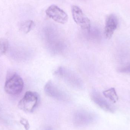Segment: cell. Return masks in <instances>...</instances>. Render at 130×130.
<instances>
[{
	"label": "cell",
	"instance_id": "30bf717a",
	"mask_svg": "<svg viewBox=\"0 0 130 130\" xmlns=\"http://www.w3.org/2000/svg\"><path fill=\"white\" fill-rule=\"evenodd\" d=\"M35 27V23L31 20L26 21L24 22L20 26L21 32L24 34H27L33 29Z\"/></svg>",
	"mask_w": 130,
	"mask_h": 130
},
{
	"label": "cell",
	"instance_id": "5bb4252c",
	"mask_svg": "<svg viewBox=\"0 0 130 130\" xmlns=\"http://www.w3.org/2000/svg\"><path fill=\"white\" fill-rule=\"evenodd\" d=\"M44 130H52V129L50 127H47Z\"/></svg>",
	"mask_w": 130,
	"mask_h": 130
},
{
	"label": "cell",
	"instance_id": "3957f363",
	"mask_svg": "<svg viewBox=\"0 0 130 130\" xmlns=\"http://www.w3.org/2000/svg\"><path fill=\"white\" fill-rule=\"evenodd\" d=\"M24 87V82L22 78L17 74L14 73L7 79L4 89L8 94L16 95L22 92Z\"/></svg>",
	"mask_w": 130,
	"mask_h": 130
},
{
	"label": "cell",
	"instance_id": "277c9868",
	"mask_svg": "<svg viewBox=\"0 0 130 130\" xmlns=\"http://www.w3.org/2000/svg\"><path fill=\"white\" fill-rule=\"evenodd\" d=\"M72 13L74 21L78 26L83 29L90 31L91 27L90 20L79 7L73 5L72 7Z\"/></svg>",
	"mask_w": 130,
	"mask_h": 130
},
{
	"label": "cell",
	"instance_id": "52a82bcc",
	"mask_svg": "<svg viewBox=\"0 0 130 130\" xmlns=\"http://www.w3.org/2000/svg\"><path fill=\"white\" fill-rule=\"evenodd\" d=\"M92 101L100 108L107 112L113 113L115 112L113 106L106 100L99 92L94 91L91 94Z\"/></svg>",
	"mask_w": 130,
	"mask_h": 130
},
{
	"label": "cell",
	"instance_id": "ba28073f",
	"mask_svg": "<svg viewBox=\"0 0 130 130\" xmlns=\"http://www.w3.org/2000/svg\"><path fill=\"white\" fill-rule=\"evenodd\" d=\"M117 18L113 14H110L106 19L104 29V35L108 39H110L118 26Z\"/></svg>",
	"mask_w": 130,
	"mask_h": 130
},
{
	"label": "cell",
	"instance_id": "7a4b0ae2",
	"mask_svg": "<svg viewBox=\"0 0 130 130\" xmlns=\"http://www.w3.org/2000/svg\"><path fill=\"white\" fill-rule=\"evenodd\" d=\"M95 120V116L92 112L79 110L74 113L73 117V124L76 126L83 127L92 124Z\"/></svg>",
	"mask_w": 130,
	"mask_h": 130
},
{
	"label": "cell",
	"instance_id": "7c38bea8",
	"mask_svg": "<svg viewBox=\"0 0 130 130\" xmlns=\"http://www.w3.org/2000/svg\"><path fill=\"white\" fill-rule=\"evenodd\" d=\"M118 71L120 73L130 75V62L126 63L120 66L118 68Z\"/></svg>",
	"mask_w": 130,
	"mask_h": 130
},
{
	"label": "cell",
	"instance_id": "6da1fadb",
	"mask_svg": "<svg viewBox=\"0 0 130 130\" xmlns=\"http://www.w3.org/2000/svg\"><path fill=\"white\" fill-rule=\"evenodd\" d=\"M39 102V95L37 92L27 91L19 102L18 106L24 111L32 112L38 106Z\"/></svg>",
	"mask_w": 130,
	"mask_h": 130
},
{
	"label": "cell",
	"instance_id": "8fae6325",
	"mask_svg": "<svg viewBox=\"0 0 130 130\" xmlns=\"http://www.w3.org/2000/svg\"><path fill=\"white\" fill-rule=\"evenodd\" d=\"M8 46L7 40L4 38L0 39V57L7 52Z\"/></svg>",
	"mask_w": 130,
	"mask_h": 130
},
{
	"label": "cell",
	"instance_id": "4fadbf2b",
	"mask_svg": "<svg viewBox=\"0 0 130 130\" xmlns=\"http://www.w3.org/2000/svg\"><path fill=\"white\" fill-rule=\"evenodd\" d=\"M20 122L21 123L22 125H23L26 130H28L29 129V124L28 123V121L26 119L22 118Z\"/></svg>",
	"mask_w": 130,
	"mask_h": 130
},
{
	"label": "cell",
	"instance_id": "9c48e42d",
	"mask_svg": "<svg viewBox=\"0 0 130 130\" xmlns=\"http://www.w3.org/2000/svg\"><path fill=\"white\" fill-rule=\"evenodd\" d=\"M103 95L106 98L113 103H116L118 100V97L115 88H111L104 91Z\"/></svg>",
	"mask_w": 130,
	"mask_h": 130
},
{
	"label": "cell",
	"instance_id": "5b68a950",
	"mask_svg": "<svg viewBox=\"0 0 130 130\" xmlns=\"http://www.w3.org/2000/svg\"><path fill=\"white\" fill-rule=\"evenodd\" d=\"M45 13L50 18L58 23L65 24L68 21L69 17L67 14L55 5L50 6L46 10Z\"/></svg>",
	"mask_w": 130,
	"mask_h": 130
},
{
	"label": "cell",
	"instance_id": "8992f818",
	"mask_svg": "<svg viewBox=\"0 0 130 130\" xmlns=\"http://www.w3.org/2000/svg\"><path fill=\"white\" fill-rule=\"evenodd\" d=\"M44 89L45 93L49 97L59 101H65L68 100V97L66 94L51 80L46 84Z\"/></svg>",
	"mask_w": 130,
	"mask_h": 130
}]
</instances>
